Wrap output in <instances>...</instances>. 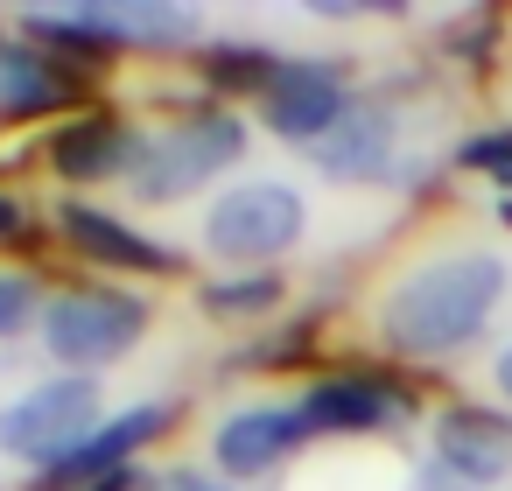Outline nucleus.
<instances>
[{
  "label": "nucleus",
  "instance_id": "nucleus-1",
  "mask_svg": "<svg viewBox=\"0 0 512 491\" xmlns=\"http://www.w3.org/2000/svg\"><path fill=\"white\" fill-rule=\"evenodd\" d=\"M505 260L498 253H442L407 267L379 302V337L400 358H449L484 337L491 309L505 302Z\"/></svg>",
  "mask_w": 512,
  "mask_h": 491
},
{
  "label": "nucleus",
  "instance_id": "nucleus-2",
  "mask_svg": "<svg viewBox=\"0 0 512 491\" xmlns=\"http://www.w3.org/2000/svg\"><path fill=\"white\" fill-rule=\"evenodd\" d=\"M239 162H246V120L204 106V113H183L176 127L148 134V141L134 148L127 183H134L141 204H176V197L204 190L211 176H225V169H239Z\"/></svg>",
  "mask_w": 512,
  "mask_h": 491
},
{
  "label": "nucleus",
  "instance_id": "nucleus-3",
  "mask_svg": "<svg viewBox=\"0 0 512 491\" xmlns=\"http://www.w3.org/2000/svg\"><path fill=\"white\" fill-rule=\"evenodd\" d=\"M148 330V302L113 288V281H92V288H64L50 309H43V344L50 358H64L71 372H99V365H120Z\"/></svg>",
  "mask_w": 512,
  "mask_h": 491
},
{
  "label": "nucleus",
  "instance_id": "nucleus-4",
  "mask_svg": "<svg viewBox=\"0 0 512 491\" xmlns=\"http://www.w3.org/2000/svg\"><path fill=\"white\" fill-rule=\"evenodd\" d=\"M92 428H99V379L64 372V379L29 386L8 414H0V449L36 463V470H57Z\"/></svg>",
  "mask_w": 512,
  "mask_h": 491
},
{
  "label": "nucleus",
  "instance_id": "nucleus-5",
  "mask_svg": "<svg viewBox=\"0 0 512 491\" xmlns=\"http://www.w3.org/2000/svg\"><path fill=\"white\" fill-rule=\"evenodd\" d=\"M302 232H309L302 190H288V183H239V190H225V197L211 204V218H204V253L267 267V260H281L288 246H302Z\"/></svg>",
  "mask_w": 512,
  "mask_h": 491
},
{
  "label": "nucleus",
  "instance_id": "nucleus-6",
  "mask_svg": "<svg viewBox=\"0 0 512 491\" xmlns=\"http://www.w3.org/2000/svg\"><path fill=\"white\" fill-rule=\"evenodd\" d=\"M344 113H351V85H344V71L323 64V57H288V64L274 71V85L260 92L267 134H281V141H295V148H316L323 134H337Z\"/></svg>",
  "mask_w": 512,
  "mask_h": 491
},
{
  "label": "nucleus",
  "instance_id": "nucleus-7",
  "mask_svg": "<svg viewBox=\"0 0 512 491\" xmlns=\"http://www.w3.org/2000/svg\"><path fill=\"white\" fill-rule=\"evenodd\" d=\"M302 435H309V414H302V407L253 400V407H239V414L218 421L211 463H218L225 477H267L274 463H288V456L302 449Z\"/></svg>",
  "mask_w": 512,
  "mask_h": 491
},
{
  "label": "nucleus",
  "instance_id": "nucleus-8",
  "mask_svg": "<svg viewBox=\"0 0 512 491\" xmlns=\"http://www.w3.org/2000/svg\"><path fill=\"white\" fill-rule=\"evenodd\" d=\"M169 421H176L169 407H127V414L99 421V428H92V435L57 463V470H43V491H92V484H106V477L134 470V449H148Z\"/></svg>",
  "mask_w": 512,
  "mask_h": 491
},
{
  "label": "nucleus",
  "instance_id": "nucleus-9",
  "mask_svg": "<svg viewBox=\"0 0 512 491\" xmlns=\"http://www.w3.org/2000/svg\"><path fill=\"white\" fill-rule=\"evenodd\" d=\"M302 414H309V428H323V435H372V428L407 421L414 400H407V386H393V379H379V372H337V379H316V386L302 393Z\"/></svg>",
  "mask_w": 512,
  "mask_h": 491
},
{
  "label": "nucleus",
  "instance_id": "nucleus-10",
  "mask_svg": "<svg viewBox=\"0 0 512 491\" xmlns=\"http://www.w3.org/2000/svg\"><path fill=\"white\" fill-rule=\"evenodd\" d=\"M435 463L463 484H505L512 477V414L498 407H442L435 414Z\"/></svg>",
  "mask_w": 512,
  "mask_h": 491
},
{
  "label": "nucleus",
  "instance_id": "nucleus-11",
  "mask_svg": "<svg viewBox=\"0 0 512 491\" xmlns=\"http://www.w3.org/2000/svg\"><path fill=\"white\" fill-rule=\"evenodd\" d=\"M134 127L120 120V113H78V120H64L50 141H43V155H50V169L64 176V183H106V176H127L134 169Z\"/></svg>",
  "mask_w": 512,
  "mask_h": 491
},
{
  "label": "nucleus",
  "instance_id": "nucleus-12",
  "mask_svg": "<svg viewBox=\"0 0 512 491\" xmlns=\"http://www.w3.org/2000/svg\"><path fill=\"white\" fill-rule=\"evenodd\" d=\"M57 225H64V239H71L85 260H99V267H120V274H176V267H183L162 239L134 232L127 218H113V211H99V204H64Z\"/></svg>",
  "mask_w": 512,
  "mask_h": 491
},
{
  "label": "nucleus",
  "instance_id": "nucleus-13",
  "mask_svg": "<svg viewBox=\"0 0 512 491\" xmlns=\"http://www.w3.org/2000/svg\"><path fill=\"white\" fill-rule=\"evenodd\" d=\"M316 169L337 176V183H379L393 169V113L386 106H351L337 120V134H323L316 148Z\"/></svg>",
  "mask_w": 512,
  "mask_h": 491
},
{
  "label": "nucleus",
  "instance_id": "nucleus-14",
  "mask_svg": "<svg viewBox=\"0 0 512 491\" xmlns=\"http://www.w3.org/2000/svg\"><path fill=\"white\" fill-rule=\"evenodd\" d=\"M78 99V71H64V57H43L29 43H0V113H57Z\"/></svg>",
  "mask_w": 512,
  "mask_h": 491
},
{
  "label": "nucleus",
  "instance_id": "nucleus-15",
  "mask_svg": "<svg viewBox=\"0 0 512 491\" xmlns=\"http://www.w3.org/2000/svg\"><path fill=\"white\" fill-rule=\"evenodd\" d=\"M120 50H183V43H197V15L190 8H169V0H92L85 8Z\"/></svg>",
  "mask_w": 512,
  "mask_h": 491
},
{
  "label": "nucleus",
  "instance_id": "nucleus-16",
  "mask_svg": "<svg viewBox=\"0 0 512 491\" xmlns=\"http://www.w3.org/2000/svg\"><path fill=\"white\" fill-rule=\"evenodd\" d=\"M288 57L281 50H260V43H211L204 50V78L218 85V92H267L274 85V71H281Z\"/></svg>",
  "mask_w": 512,
  "mask_h": 491
},
{
  "label": "nucleus",
  "instance_id": "nucleus-17",
  "mask_svg": "<svg viewBox=\"0 0 512 491\" xmlns=\"http://www.w3.org/2000/svg\"><path fill=\"white\" fill-rule=\"evenodd\" d=\"M197 302H204L211 316H267V309L281 302V274L253 267V274H232V281H204Z\"/></svg>",
  "mask_w": 512,
  "mask_h": 491
},
{
  "label": "nucleus",
  "instance_id": "nucleus-18",
  "mask_svg": "<svg viewBox=\"0 0 512 491\" xmlns=\"http://www.w3.org/2000/svg\"><path fill=\"white\" fill-rule=\"evenodd\" d=\"M456 162H463V169H477V176H491V183H512V127H491V134L463 141V148H456Z\"/></svg>",
  "mask_w": 512,
  "mask_h": 491
},
{
  "label": "nucleus",
  "instance_id": "nucleus-19",
  "mask_svg": "<svg viewBox=\"0 0 512 491\" xmlns=\"http://www.w3.org/2000/svg\"><path fill=\"white\" fill-rule=\"evenodd\" d=\"M50 302L36 295V281L29 274H0V337H15L29 316H43Z\"/></svg>",
  "mask_w": 512,
  "mask_h": 491
},
{
  "label": "nucleus",
  "instance_id": "nucleus-20",
  "mask_svg": "<svg viewBox=\"0 0 512 491\" xmlns=\"http://www.w3.org/2000/svg\"><path fill=\"white\" fill-rule=\"evenodd\" d=\"M141 491H232L225 477H211V470H162L155 484H141Z\"/></svg>",
  "mask_w": 512,
  "mask_h": 491
},
{
  "label": "nucleus",
  "instance_id": "nucleus-21",
  "mask_svg": "<svg viewBox=\"0 0 512 491\" xmlns=\"http://www.w3.org/2000/svg\"><path fill=\"white\" fill-rule=\"evenodd\" d=\"M22 232H29V204L0 190V246H8V239H22Z\"/></svg>",
  "mask_w": 512,
  "mask_h": 491
},
{
  "label": "nucleus",
  "instance_id": "nucleus-22",
  "mask_svg": "<svg viewBox=\"0 0 512 491\" xmlns=\"http://www.w3.org/2000/svg\"><path fill=\"white\" fill-rule=\"evenodd\" d=\"M421 491H477V484H463V477H449L442 463H428V470H421Z\"/></svg>",
  "mask_w": 512,
  "mask_h": 491
},
{
  "label": "nucleus",
  "instance_id": "nucleus-23",
  "mask_svg": "<svg viewBox=\"0 0 512 491\" xmlns=\"http://www.w3.org/2000/svg\"><path fill=\"white\" fill-rule=\"evenodd\" d=\"M491 379H498V393H505V400H512V344H505V351H498V365H491Z\"/></svg>",
  "mask_w": 512,
  "mask_h": 491
}]
</instances>
